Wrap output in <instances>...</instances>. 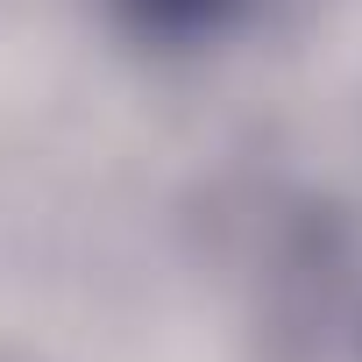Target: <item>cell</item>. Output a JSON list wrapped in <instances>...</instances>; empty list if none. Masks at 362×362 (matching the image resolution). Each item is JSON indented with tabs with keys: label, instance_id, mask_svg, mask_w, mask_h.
Segmentation results:
<instances>
[{
	"label": "cell",
	"instance_id": "obj_1",
	"mask_svg": "<svg viewBox=\"0 0 362 362\" xmlns=\"http://www.w3.org/2000/svg\"><path fill=\"white\" fill-rule=\"evenodd\" d=\"M114 8L142 36H156V43H199V36H214V29L235 22L242 0H114Z\"/></svg>",
	"mask_w": 362,
	"mask_h": 362
}]
</instances>
